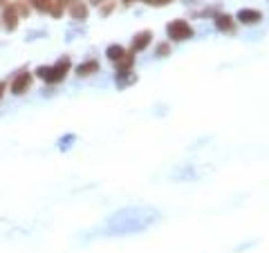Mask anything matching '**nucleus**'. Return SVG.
Masks as SVG:
<instances>
[{
    "mask_svg": "<svg viewBox=\"0 0 269 253\" xmlns=\"http://www.w3.org/2000/svg\"><path fill=\"white\" fill-rule=\"evenodd\" d=\"M67 70H70V59H61V61H56L54 65H40L38 70H36V76L38 79H43L45 83H59V81H63L65 79V74H67Z\"/></svg>",
    "mask_w": 269,
    "mask_h": 253,
    "instance_id": "nucleus-1",
    "label": "nucleus"
},
{
    "mask_svg": "<svg viewBox=\"0 0 269 253\" xmlns=\"http://www.w3.org/2000/svg\"><path fill=\"white\" fill-rule=\"evenodd\" d=\"M32 81H34L32 72H20V74H16V79L12 81L9 90H12V94H25L32 87Z\"/></svg>",
    "mask_w": 269,
    "mask_h": 253,
    "instance_id": "nucleus-2",
    "label": "nucleus"
},
{
    "mask_svg": "<svg viewBox=\"0 0 269 253\" xmlns=\"http://www.w3.org/2000/svg\"><path fill=\"white\" fill-rule=\"evenodd\" d=\"M168 36L173 40H184V38L193 36V29H191L189 23H184V20H175V23L168 25Z\"/></svg>",
    "mask_w": 269,
    "mask_h": 253,
    "instance_id": "nucleus-3",
    "label": "nucleus"
},
{
    "mask_svg": "<svg viewBox=\"0 0 269 253\" xmlns=\"http://www.w3.org/2000/svg\"><path fill=\"white\" fill-rule=\"evenodd\" d=\"M18 12L14 5H7V7H3V14H0V20H3V27L7 29V32H14V29L18 27Z\"/></svg>",
    "mask_w": 269,
    "mask_h": 253,
    "instance_id": "nucleus-4",
    "label": "nucleus"
},
{
    "mask_svg": "<svg viewBox=\"0 0 269 253\" xmlns=\"http://www.w3.org/2000/svg\"><path fill=\"white\" fill-rule=\"evenodd\" d=\"M67 7H70L72 18H76V20H85L87 18V5L81 3V0H72Z\"/></svg>",
    "mask_w": 269,
    "mask_h": 253,
    "instance_id": "nucleus-5",
    "label": "nucleus"
},
{
    "mask_svg": "<svg viewBox=\"0 0 269 253\" xmlns=\"http://www.w3.org/2000/svg\"><path fill=\"white\" fill-rule=\"evenodd\" d=\"M238 18H240V23H258V20H262V14L256 12V9H240V14H238Z\"/></svg>",
    "mask_w": 269,
    "mask_h": 253,
    "instance_id": "nucleus-6",
    "label": "nucleus"
},
{
    "mask_svg": "<svg viewBox=\"0 0 269 253\" xmlns=\"http://www.w3.org/2000/svg\"><path fill=\"white\" fill-rule=\"evenodd\" d=\"M97 70H99V63H97V61H85V63H81L79 68H76V74H79V76H90V74H95Z\"/></svg>",
    "mask_w": 269,
    "mask_h": 253,
    "instance_id": "nucleus-7",
    "label": "nucleus"
},
{
    "mask_svg": "<svg viewBox=\"0 0 269 253\" xmlns=\"http://www.w3.org/2000/svg\"><path fill=\"white\" fill-rule=\"evenodd\" d=\"M148 43H151V32H142V34H137V36H134V40H132V52L144 49Z\"/></svg>",
    "mask_w": 269,
    "mask_h": 253,
    "instance_id": "nucleus-8",
    "label": "nucleus"
},
{
    "mask_svg": "<svg viewBox=\"0 0 269 253\" xmlns=\"http://www.w3.org/2000/svg\"><path fill=\"white\" fill-rule=\"evenodd\" d=\"M29 5L40 14H50L52 7H54V0H29Z\"/></svg>",
    "mask_w": 269,
    "mask_h": 253,
    "instance_id": "nucleus-9",
    "label": "nucleus"
},
{
    "mask_svg": "<svg viewBox=\"0 0 269 253\" xmlns=\"http://www.w3.org/2000/svg\"><path fill=\"white\" fill-rule=\"evenodd\" d=\"M106 54H108V59H110V61H117V63H119V61L126 56V52H123V47H119V45H110Z\"/></svg>",
    "mask_w": 269,
    "mask_h": 253,
    "instance_id": "nucleus-10",
    "label": "nucleus"
},
{
    "mask_svg": "<svg viewBox=\"0 0 269 253\" xmlns=\"http://www.w3.org/2000/svg\"><path fill=\"white\" fill-rule=\"evenodd\" d=\"M5 90H7V83H5V81H0V99L5 96Z\"/></svg>",
    "mask_w": 269,
    "mask_h": 253,
    "instance_id": "nucleus-11",
    "label": "nucleus"
},
{
    "mask_svg": "<svg viewBox=\"0 0 269 253\" xmlns=\"http://www.w3.org/2000/svg\"><path fill=\"white\" fill-rule=\"evenodd\" d=\"M146 3H151V5H164V3H168V0H146Z\"/></svg>",
    "mask_w": 269,
    "mask_h": 253,
    "instance_id": "nucleus-12",
    "label": "nucleus"
},
{
    "mask_svg": "<svg viewBox=\"0 0 269 253\" xmlns=\"http://www.w3.org/2000/svg\"><path fill=\"white\" fill-rule=\"evenodd\" d=\"M103 3V0H92V5H101Z\"/></svg>",
    "mask_w": 269,
    "mask_h": 253,
    "instance_id": "nucleus-13",
    "label": "nucleus"
},
{
    "mask_svg": "<svg viewBox=\"0 0 269 253\" xmlns=\"http://www.w3.org/2000/svg\"><path fill=\"white\" fill-rule=\"evenodd\" d=\"M5 3H7V0H0V7H3V5H5Z\"/></svg>",
    "mask_w": 269,
    "mask_h": 253,
    "instance_id": "nucleus-14",
    "label": "nucleus"
}]
</instances>
